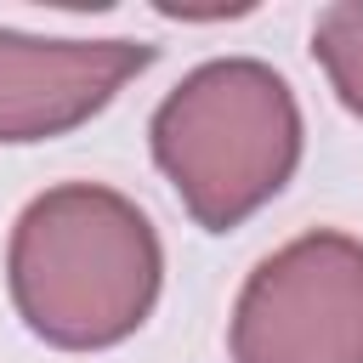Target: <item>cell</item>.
<instances>
[{"label": "cell", "mask_w": 363, "mask_h": 363, "mask_svg": "<svg viewBox=\"0 0 363 363\" xmlns=\"http://www.w3.org/2000/svg\"><path fill=\"white\" fill-rule=\"evenodd\" d=\"M227 346L233 363H363V238L312 227L255 261Z\"/></svg>", "instance_id": "obj_3"}, {"label": "cell", "mask_w": 363, "mask_h": 363, "mask_svg": "<svg viewBox=\"0 0 363 363\" xmlns=\"http://www.w3.org/2000/svg\"><path fill=\"white\" fill-rule=\"evenodd\" d=\"M153 164L204 233L255 216L301 164V102L261 57L199 62L147 119Z\"/></svg>", "instance_id": "obj_2"}, {"label": "cell", "mask_w": 363, "mask_h": 363, "mask_svg": "<svg viewBox=\"0 0 363 363\" xmlns=\"http://www.w3.org/2000/svg\"><path fill=\"white\" fill-rule=\"evenodd\" d=\"M153 57L142 40H34L0 28V142H45L96 119Z\"/></svg>", "instance_id": "obj_4"}, {"label": "cell", "mask_w": 363, "mask_h": 363, "mask_svg": "<svg viewBox=\"0 0 363 363\" xmlns=\"http://www.w3.org/2000/svg\"><path fill=\"white\" fill-rule=\"evenodd\" d=\"M164 284L153 221L102 182H62L23 204L6 244V289L28 335L62 352L130 340Z\"/></svg>", "instance_id": "obj_1"}, {"label": "cell", "mask_w": 363, "mask_h": 363, "mask_svg": "<svg viewBox=\"0 0 363 363\" xmlns=\"http://www.w3.org/2000/svg\"><path fill=\"white\" fill-rule=\"evenodd\" d=\"M312 57L323 62L335 96L363 119V6L357 0H340V6L318 11V23H312Z\"/></svg>", "instance_id": "obj_5"}]
</instances>
